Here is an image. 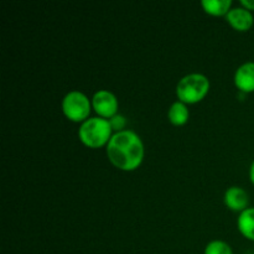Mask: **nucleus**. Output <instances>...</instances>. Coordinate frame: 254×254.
<instances>
[{
	"label": "nucleus",
	"instance_id": "nucleus-1",
	"mask_svg": "<svg viewBox=\"0 0 254 254\" xmlns=\"http://www.w3.org/2000/svg\"><path fill=\"white\" fill-rule=\"evenodd\" d=\"M144 144L133 130H123L112 135L107 144V155L116 168L133 171L140 166L144 159Z\"/></svg>",
	"mask_w": 254,
	"mask_h": 254
},
{
	"label": "nucleus",
	"instance_id": "nucleus-2",
	"mask_svg": "<svg viewBox=\"0 0 254 254\" xmlns=\"http://www.w3.org/2000/svg\"><path fill=\"white\" fill-rule=\"evenodd\" d=\"M111 123L101 117H94L84 121L78 130L79 140L88 148H101L109 143L112 138Z\"/></svg>",
	"mask_w": 254,
	"mask_h": 254
},
{
	"label": "nucleus",
	"instance_id": "nucleus-3",
	"mask_svg": "<svg viewBox=\"0 0 254 254\" xmlns=\"http://www.w3.org/2000/svg\"><path fill=\"white\" fill-rule=\"evenodd\" d=\"M210 91V81L202 73H190L184 76L176 86L179 101L193 104L202 101Z\"/></svg>",
	"mask_w": 254,
	"mask_h": 254
},
{
	"label": "nucleus",
	"instance_id": "nucleus-4",
	"mask_svg": "<svg viewBox=\"0 0 254 254\" xmlns=\"http://www.w3.org/2000/svg\"><path fill=\"white\" fill-rule=\"evenodd\" d=\"M92 102L79 91H71L62 99V112L72 122L87 121L91 112Z\"/></svg>",
	"mask_w": 254,
	"mask_h": 254
},
{
	"label": "nucleus",
	"instance_id": "nucleus-5",
	"mask_svg": "<svg viewBox=\"0 0 254 254\" xmlns=\"http://www.w3.org/2000/svg\"><path fill=\"white\" fill-rule=\"evenodd\" d=\"M92 107L101 118L111 119L118 112V99L112 92L101 89L92 97Z\"/></svg>",
	"mask_w": 254,
	"mask_h": 254
},
{
	"label": "nucleus",
	"instance_id": "nucleus-6",
	"mask_svg": "<svg viewBox=\"0 0 254 254\" xmlns=\"http://www.w3.org/2000/svg\"><path fill=\"white\" fill-rule=\"evenodd\" d=\"M226 19L228 24L238 31H248L253 26L254 22L252 12L243 6L231 9L226 15Z\"/></svg>",
	"mask_w": 254,
	"mask_h": 254
},
{
	"label": "nucleus",
	"instance_id": "nucleus-7",
	"mask_svg": "<svg viewBox=\"0 0 254 254\" xmlns=\"http://www.w3.org/2000/svg\"><path fill=\"white\" fill-rule=\"evenodd\" d=\"M248 202H250V196L245 189L232 186L225 192L226 206L232 211L243 212L245 210H247Z\"/></svg>",
	"mask_w": 254,
	"mask_h": 254
},
{
	"label": "nucleus",
	"instance_id": "nucleus-8",
	"mask_svg": "<svg viewBox=\"0 0 254 254\" xmlns=\"http://www.w3.org/2000/svg\"><path fill=\"white\" fill-rule=\"evenodd\" d=\"M235 84L240 91L254 92V62L241 64L235 73Z\"/></svg>",
	"mask_w": 254,
	"mask_h": 254
},
{
	"label": "nucleus",
	"instance_id": "nucleus-9",
	"mask_svg": "<svg viewBox=\"0 0 254 254\" xmlns=\"http://www.w3.org/2000/svg\"><path fill=\"white\" fill-rule=\"evenodd\" d=\"M237 226L240 232L246 238L254 241V207H250L241 212Z\"/></svg>",
	"mask_w": 254,
	"mask_h": 254
},
{
	"label": "nucleus",
	"instance_id": "nucleus-10",
	"mask_svg": "<svg viewBox=\"0 0 254 254\" xmlns=\"http://www.w3.org/2000/svg\"><path fill=\"white\" fill-rule=\"evenodd\" d=\"M168 117L170 123L174 124V126H184V124L188 123L189 117H190L188 106L181 101L174 102L170 108H169Z\"/></svg>",
	"mask_w": 254,
	"mask_h": 254
},
{
	"label": "nucleus",
	"instance_id": "nucleus-11",
	"mask_svg": "<svg viewBox=\"0 0 254 254\" xmlns=\"http://www.w3.org/2000/svg\"><path fill=\"white\" fill-rule=\"evenodd\" d=\"M201 5L207 14L213 15V16H222V15L228 14L232 1L231 0H203Z\"/></svg>",
	"mask_w": 254,
	"mask_h": 254
},
{
	"label": "nucleus",
	"instance_id": "nucleus-12",
	"mask_svg": "<svg viewBox=\"0 0 254 254\" xmlns=\"http://www.w3.org/2000/svg\"><path fill=\"white\" fill-rule=\"evenodd\" d=\"M203 254H233L232 248L223 241H212L205 248Z\"/></svg>",
	"mask_w": 254,
	"mask_h": 254
},
{
	"label": "nucleus",
	"instance_id": "nucleus-13",
	"mask_svg": "<svg viewBox=\"0 0 254 254\" xmlns=\"http://www.w3.org/2000/svg\"><path fill=\"white\" fill-rule=\"evenodd\" d=\"M109 123H111L112 129H113V130H116V133L126 130V129H124V127H126L127 121H126V118L122 116V114H116L114 117H112V118L109 119Z\"/></svg>",
	"mask_w": 254,
	"mask_h": 254
},
{
	"label": "nucleus",
	"instance_id": "nucleus-14",
	"mask_svg": "<svg viewBox=\"0 0 254 254\" xmlns=\"http://www.w3.org/2000/svg\"><path fill=\"white\" fill-rule=\"evenodd\" d=\"M241 5H242L243 7H246L247 10H254V0H242L241 1Z\"/></svg>",
	"mask_w": 254,
	"mask_h": 254
},
{
	"label": "nucleus",
	"instance_id": "nucleus-15",
	"mask_svg": "<svg viewBox=\"0 0 254 254\" xmlns=\"http://www.w3.org/2000/svg\"><path fill=\"white\" fill-rule=\"evenodd\" d=\"M250 178H251V181H252V184L254 185V161L252 163V165H251V169H250Z\"/></svg>",
	"mask_w": 254,
	"mask_h": 254
}]
</instances>
